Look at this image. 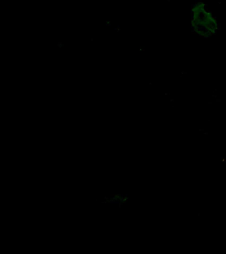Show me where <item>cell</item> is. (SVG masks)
I'll return each mask as SVG.
<instances>
[{
	"label": "cell",
	"mask_w": 226,
	"mask_h": 254,
	"mask_svg": "<svg viewBox=\"0 0 226 254\" xmlns=\"http://www.w3.org/2000/svg\"><path fill=\"white\" fill-rule=\"evenodd\" d=\"M212 18L207 15L206 11L202 10L200 11H194L193 26L195 28L197 33L201 34L203 36L211 35L214 33L213 29L208 26L216 27L215 21H210Z\"/></svg>",
	"instance_id": "obj_1"
}]
</instances>
